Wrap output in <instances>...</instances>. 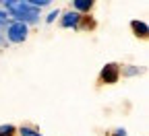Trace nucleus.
<instances>
[{
	"mask_svg": "<svg viewBox=\"0 0 149 136\" xmlns=\"http://www.w3.org/2000/svg\"><path fill=\"white\" fill-rule=\"evenodd\" d=\"M120 81V64L110 62L100 72V85H116Z\"/></svg>",
	"mask_w": 149,
	"mask_h": 136,
	"instance_id": "3",
	"label": "nucleus"
},
{
	"mask_svg": "<svg viewBox=\"0 0 149 136\" xmlns=\"http://www.w3.org/2000/svg\"><path fill=\"white\" fill-rule=\"evenodd\" d=\"M8 23H10V17H8V12L0 10V29H2V27H8Z\"/></svg>",
	"mask_w": 149,
	"mask_h": 136,
	"instance_id": "11",
	"label": "nucleus"
},
{
	"mask_svg": "<svg viewBox=\"0 0 149 136\" xmlns=\"http://www.w3.org/2000/svg\"><path fill=\"white\" fill-rule=\"evenodd\" d=\"M29 37V27L21 21H10L6 27V39L10 43H23Z\"/></svg>",
	"mask_w": 149,
	"mask_h": 136,
	"instance_id": "2",
	"label": "nucleus"
},
{
	"mask_svg": "<svg viewBox=\"0 0 149 136\" xmlns=\"http://www.w3.org/2000/svg\"><path fill=\"white\" fill-rule=\"evenodd\" d=\"M27 2L35 8H44V6H50V0H27Z\"/></svg>",
	"mask_w": 149,
	"mask_h": 136,
	"instance_id": "10",
	"label": "nucleus"
},
{
	"mask_svg": "<svg viewBox=\"0 0 149 136\" xmlns=\"http://www.w3.org/2000/svg\"><path fill=\"white\" fill-rule=\"evenodd\" d=\"M79 21H81V14H79V12L66 10V12L60 17V27H62V29H77Z\"/></svg>",
	"mask_w": 149,
	"mask_h": 136,
	"instance_id": "4",
	"label": "nucleus"
},
{
	"mask_svg": "<svg viewBox=\"0 0 149 136\" xmlns=\"http://www.w3.org/2000/svg\"><path fill=\"white\" fill-rule=\"evenodd\" d=\"M17 132H19V136H42V132L33 126H21Z\"/></svg>",
	"mask_w": 149,
	"mask_h": 136,
	"instance_id": "7",
	"label": "nucleus"
},
{
	"mask_svg": "<svg viewBox=\"0 0 149 136\" xmlns=\"http://www.w3.org/2000/svg\"><path fill=\"white\" fill-rule=\"evenodd\" d=\"M17 134V128L6 124V126H0V136H15Z\"/></svg>",
	"mask_w": 149,
	"mask_h": 136,
	"instance_id": "9",
	"label": "nucleus"
},
{
	"mask_svg": "<svg viewBox=\"0 0 149 136\" xmlns=\"http://www.w3.org/2000/svg\"><path fill=\"white\" fill-rule=\"evenodd\" d=\"M4 12H10L8 17H15L13 21H21L27 27L33 25V23H37V21H40V17H42L40 8L31 6L27 0H17V2H13V0H4Z\"/></svg>",
	"mask_w": 149,
	"mask_h": 136,
	"instance_id": "1",
	"label": "nucleus"
},
{
	"mask_svg": "<svg viewBox=\"0 0 149 136\" xmlns=\"http://www.w3.org/2000/svg\"><path fill=\"white\" fill-rule=\"evenodd\" d=\"M58 17H60V10L56 8V10H52V12H50V14L46 17V23H48V25H50V23H54V21H56Z\"/></svg>",
	"mask_w": 149,
	"mask_h": 136,
	"instance_id": "12",
	"label": "nucleus"
},
{
	"mask_svg": "<svg viewBox=\"0 0 149 136\" xmlns=\"http://www.w3.org/2000/svg\"><path fill=\"white\" fill-rule=\"evenodd\" d=\"M120 74H124V76H137V74H141V68L139 66H126V68H120Z\"/></svg>",
	"mask_w": 149,
	"mask_h": 136,
	"instance_id": "8",
	"label": "nucleus"
},
{
	"mask_svg": "<svg viewBox=\"0 0 149 136\" xmlns=\"http://www.w3.org/2000/svg\"><path fill=\"white\" fill-rule=\"evenodd\" d=\"M74 12H79V14H89L91 8H93V0H72V4H70Z\"/></svg>",
	"mask_w": 149,
	"mask_h": 136,
	"instance_id": "5",
	"label": "nucleus"
},
{
	"mask_svg": "<svg viewBox=\"0 0 149 136\" xmlns=\"http://www.w3.org/2000/svg\"><path fill=\"white\" fill-rule=\"evenodd\" d=\"M112 136H126V130H124V128H118V130L112 132Z\"/></svg>",
	"mask_w": 149,
	"mask_h": 136,
	"instance_id": "13",
	"label": "nucleus"
},
{
	"mask_svg": "<svg viewBox=\"0 0 149 136\" xmlns=\"http://www.w3.org/2000/svg\"><path fill=\"white\" fill-rule=\"evenodd\" d=\"M130 29H133L135 37H139V39H147V33H149L147 23H143V21H130Z\"/></svg>",
	"mask_w": 149,
	"mask_h": 136,
	"instance_id": "6",
	"label": "nucleus"
}]
</instances>
